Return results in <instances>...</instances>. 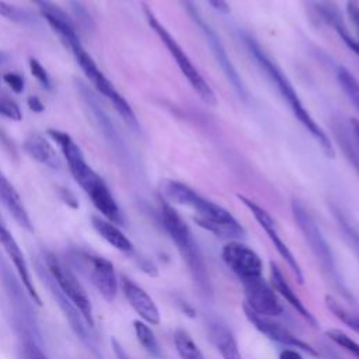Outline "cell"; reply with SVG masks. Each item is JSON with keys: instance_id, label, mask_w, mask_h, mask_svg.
<instances>
[{"instance_id": "cell-41", "label": "cell", "mask_w": 359, "mask_h": 359, "mask_svg": "<svg viewBox=\"0 0 359 359\" xmlns=\"http://www.w3.org/2000/svg\"><path fill=\"white\" fill-rule=\"evenodd\" d=\"M279 359H304V358L302 356L300 351L292 349V348H285L283 351H280Z\"/></svg>"}, {"instance_id": "cell-23", "label": "cell", "mask_w": 359, "mask_h": 359, "mask_svg": "<svg viewBox=\"0 0 359 359\" xmlns=\"http://www.w3.org/2000/svg\"><path fill=\"white\" fill-rule=\"evenodd\" d=\"M317 10H318L321 18L325 20L330 25H332V28L335 29L338 36L344 41V43L359 57V39H356L351 35L349 29L346 28L344 20H342V15H341V11L338 10V7L334 3L325 0V1L317 3Z\"/></svg>"}, {"instance_id": "cell-21", "label": "cell", "mask_w": 359, "mask_h": 359, "mask_svg": "<svg viewBox=\"0 0 359 359\" xmlns=\"http://www.w3.org/2000/svg\"><path fill=\"white\" fill-rule=\"evenodd\" d=\"M0 202L4 205V208L11 213L14 220L21 227H24L28 231L34 230L32 222L29 219V215L25 209V205L20 194L17 192L14 185L8 181V178L3 174L1 170H0Z\"/></svg>"}, {"instance_id": "cell-35", "label": "cell", "mask_w": 359, "mask_h": 359, "mask_svg": "<svg viewBox=\"0 0 359 359\" xmlns=\"http://www.w3.org/2000/svg\"><path fill=\"white\" fill-rule=\"evenodd\" d=\"M3 81L15 93L21 94L24 91V77L20 73L8 72L3 76Z\"/></svg>"}, {"instance_id": "cell-18", "label": "cell", "mask_w": 359, "mask_h": 359, "mask_svg": "<svg viewBox=\"0 0 359 359\" xmlns=\"http://www.w3.org/2000/svg\"><path fill=\"white\" fill-rule=\"evenodd\" d=\"M121 287H122L123 296L128 300L129 306L139 314L142 321H144L150 325L160 324L161 317H160L158 307L156 306L154 300L150 297V294L142 286H139L130 278L122 276Z\"/></svg>"}, {"instance_id": "cell-1", "label": "cell", "mask_w": 359, "mask_h": 359, "mask_svg": "<svg viewBox=\"0 0 359 359\" xmlns=\"http://www.w3.org/2000/svg\"><path fill=\"white\" fill-rule=\"evenodd\" d=\"M161 198L171 205H181L194 212L198 226L216 237L226 240H240L245 236L240 222L223 206L199 194L196 189L177 180H164L160 185Z\"/></svg>"}, {"instance_id": "cell-43", "label": "cell", "mask_w": 359, "mask_h": 359, "mask_svg": "<svg viewBox=\"0 0 359 359\" xmlns=\"http://www.w3.org/2000/svg\"><path fill=\"white\" fill-rule=\"evenodd\" d=\"M7 62V53L0 50V65H4Z\"/></svg>"}, {"instance_id": "cell-25", "label": "cell", "mask_w": 359, "mask_h": 359, "mask_svg": "<svg viewBox=\"0 0 359 359\" xmlns=\"http://www.w3.org/2000/svg\"><path fill=\"white\" fill-rule=\"evenodd\" d=\"M174 346L181 359H205L202 351L199 349L198 344L189 335V332L184 328H178L174 331L172 335Z\"/></svg>"}, {"instance_id": "cell-7", "label": "cell", "mask_w": 359, "mask_h": 359, "mask_svg": "<svg viewBox=\"0 0 359 359\" xmlns=\"http://www.w3.org/2000/svg\"><path fill=\"white\" fill-rule=\"evenodd\" d=\"M143 13L146 17V21L151 31L158 36L161 43L165 46L174 62L177 63L178 69L181 70L182 76L187 79L189 86L194 88V91L199 95V98L206 102L208 105H216L217 98L213 91V88L209 86V83L205 80V77L201 74L198 67L194 65L191 57L187 55V52L181 48V45L177 42V39L170 34V31L161 24V21L156 17L153 10L143 6Z\"/></svg>"}, {"instance_id": "cell-15", "label": "cell", "mask_w": 359, "mask_h": 359, "mask_svg": "<svg viewBox=\"0 0 359 359\" xmlns=\"http://www.w3.org/2000/svg\"><path fill=\"white\" fill-rule=\"evenodd\" d=\"M244 289V306L254 313L265 317H278L283 313V306L276 292L262 276L241 280Z\"/></svg>"}, {"instance_id": "cell-30", "label": "cell", "mask_w": 359, "mask_h": 359, "mask_svg": "<svg viewBox=\"0 0 359 359\" xmlns=\"http://www.w3.org/2000/svg\"><path fill=\"white\" fill-rule=\"evenodd\" d=\"M0 15L4 17L6 20L20 24V25H32L35 22L34 17L24 8L10 4L4 0H0Z\"/></svg>"}, {"instance_id": "cell-11", "label": "cell", "mask_w": 359, "mask_h": 359, "mask_svg": "<svg viewBox=\"0 0 359 359\" xmlns=\"http://www.w3.org/2000/svg\"><path fill=\"white\" fill-rule=\"evenodd\" d=\"M184 4L191 15V18L195 21V24L199 27L206 43L209 45L217 65L220 66L222 72L224 73V76L227 77V80L230 81V84L233 86L234 91L238 94V97L245 98L247 97V90L245 86L243 83V79L240 77L237 69L234 67V65L231 63V59L227 55V50L224 49L220 38L217 36V34L215 32V29L206 22V20L203 18V15L201 14V11L196 8V6L192 3V0H184Z\"/></svg>"}, {"instance_id": "cell-36", "label": "cell", "mask_w": 359, "mask_h": 359, "mask_svg": "<svg viewBox=\"0 0 359 359\" xmlns=\"http://www.w3.org/2000/svg\"><path fill=\"white\" fill-rule=\"evenodd\" d=\"M22 342H24V355L27 359H48L43 351L41 349V344L31 339H25Z\"/></svg>"}, {"instance_id": "cell-28", "label": "cell", "mask_w": 359, "mask_h": 359, "mask_svg": "<svg viewBox=\"0 0 359 359\" xmlns=\"http://www.w3.org/2000/svg\"><path fill=\"white\" fill-rule=\"evenodd\" d=\"M334 216L338 222V226H339L341 231L345 234V238H346L348 244L351 245V248L353 250V252L356 254L358 261H359V227L339 208H334Z\"/></svg>"}, {"instance_id": "cell-40", "label": "cell", "mask_w": 359, "mask_h": 359, "mask_svg": "<svg viewBox=\"0 0 359 359\" xmlns=\"http://www.w3.org/2000/svg\"><path fill=\"white\" fill-rule=\"evenodd\" d=\"M216 11L219 13H223V14H227L230 11V6L226 0H206Z\"/></svg>"}, {"instance_id": "cell-5", "label": "cell", "mask_w": 359, "mask_h": 359, "mask_svg": "<svg viewBox=\"0 0 359 359\" xmlns=\"http://www.w3.org/2000/svg\"><path fill=\"white\" fill-rule=\"evenodd\" d=\"M292 213L309 248L316 257L318 265L321 266L323 273L332 283L334 289H337L345 299L352 300V296L348 287L345 286L341 271L338 269L332 250L311 213L307 210L304 203L296 198L292 201Z\"/></svg>"}, {"instance_id": "cell-34", "label": "cell", "mask_w": 359, "mask_h": 359, "mask_svg": "<svg viewBox=\"0 0 359 359\" xmlns=\"http://www.w3.org/2000/svg\"><path fill=\"white\" fill-rule=\"evenodd\" d=\"M0 115L13 121H21L22 118L18 104L8 97H0Z\"/></svg>"}, {"instance_id": "cell-29", "label": "cell", "mask_w": 359, "mask_h": 359, "mask_svg": "<svg viewBox=\"0 0 359 359\" xmlns=\"http://www.w3.org/2000/svg\"><path fill=\"white\" fill-rule=\"evenodd\" d=\"M337 81L346 98L359 111V80L344 66L337 67Z\"/></svg>"}, {"instance_id": "cell-32", "label": "cell", "mask_w": 359, "mask_h": 359, "mask_svg": "<svg viewBox=\"0 0 359 359\" xmlns=\"http://www.w3.org/2000/svg\"><path fill=\"white\" fill-rule=\"evenodd\" d=\"M28 66H29V72H31V74H32V76L39 81V84H41L43 88L50 90V87H52L50 77H49V74H48L46 69L41 65V62H39L38 59H35V57H29V60H28Z\"/></svg>"}, {"instance_id": "cell-2", "label": "cell", "mask_w": 359, "mask_h": 359, "mask_svg": "<svg viewBox=\"0 0 359 359\" xmlns=\"http://www.w3.org/2000/svg\"><path fill=\"white\" fill-rule=\"evenodd\" d=\"M241 39H243L248 53L254 57L255 63L261 67V70L268 76V79L272 81V84L278 88L282 100L287 104L293 116L299 121V123L304 128V130L314 139V142L320 146L323 153L327 157H334L335 150H334L331 139L323 130V128L316 122V119L311 116V114L307 111V108L304 107L293 83L289 80L286 73L265 52V49L261 46V43L252 35L243 32Z\"/></svg>"}, {"instance_id": "cell-44", "label": "cell", "mask_w": 359, "mask_h": 359, "mask_svg": "<svg viewBox=\"0 0 359 359\" xmlns=\"http://www.w3.org/2000/svg\"><path fill=\"white\" fill-rule=\"evenodd\" d=\"M0 81H1V77H0Z\"/></svg>"}, {"instance_id": "cell-22", "label": "cell", "mask_w": 359, "mask_h": 359, "mask_svg": "<svg viewBox=\"0 0 359 359\" xmlns=\"http://www.w3.org/2000/svg\"><path fill=\"white\" fill-rule=\"evenodd\" d=\"M208 334L222 359H243L238 344L227 325L219 321H212L208 325Z\"/></svg>"}, {"instance_id": "cell-16", "label": "cell", "mask_w": 359, "mask_h": 359, "mask_svg": "<svg viewBox=\"0 0 359 359\" xmlns=\"http://www.w3.org/2000/svg\"><path fill=\"white\" fill-rule=\"evenodd\" d=\"M243 310H244V314H245L247 320L250 321V324L257 331H259L262 335H265L268 339H271L273 342H278L283 346H289V348H294L297 351L306 352L311 356H318V352L310 344L300 339L297 335H294L285 325L273 321L272 317L259 316V314L254 313L252 310H250L245 306H243Z\"/></svg>"}, {"instance_id": "cell-33", "label": "cell", "mask_w": 359, "mask_h": 359, "mask_svg": "<svg viewBox=\"0 0 359 359\" xmlns=\"http://www.w3.org/2000/svg\"><path fill=\"white\" fill-rule=\"evenodd\" d=\"M34 4H36L41 10V14H50V15H55L60 20H65V21H73L65 10H62L56 3H53L52 0H31Z\"/></svg>"}, {"instance_id": "cell-37", "label": "cell", "mask_w": 359, "mask_h": 359, "mask_svg": "<svg viewBox=\"0 0 359 359\" xmlns=\"http://www.w3.org/2000/svg\"><path fill=\"white\" fill-rule=\"evenodd\" d=\"M72 4H73V10H74V17H76L79 25L83 27L84 29H90L93 20H91V15L88 14V11L77 1H73Z\"/></svg>"}, {"instance_id": "cell-19", "label": "cell", "mask_w": 359, "mask_h": 359, "mask_svg": "<svg viewBox=\"0 0 359 359\" xmlns=\"http://www.w3.org/2000/svg\"><path fill=\"white\" fill-rule=\"evenodd\" d=\"M271 286L273 287V290L276 292V294H279L286 303H289L296 311L297 314L306 320L311 327H317V320L316 317L311 314V311L304 306V303L302 302V299L296 294V292L293 290V287L290 286V283L286 280L285 275L282 273V271L279 269V266L275 262H271Z\"/></svg>"}, {"instance_id": "cell-9", "label": "cell", "mask_w": 359, "mask_h": 359, "mask_svg": "<svg viewBox=\"0 0 359 359\" xmlns=\"http://www.w3.org/2000/svg\"><path fill=\"white\" fill-rule=\"evenodd\" d=\"M42 261L48 268L50 276L59 286V289L72 300V303L79 309V311L84 317L86 323L94 330V316H93L91 302L84 287L73 273V271L62 259H59L53 252H49V251L43 252Z\"/></svg>"}, {"instance_id": "cell-26", "label": "cell", "mask_w": 359, "mask_h": 359, "mask_svg": "<svg viewBox=\"0 0 359 359\" xmlns=\"http://www.w3.org/2000/svg\"><path fill=\"white\" fill-rule=\"evenodd\" d=\"M133 330H135V335L137 342L142 345V348L153 358L160 359L163 356L161 352V346L153 332V330L149 327L147 323L136 320L133 321Z\"/></svg>"}, {"instance_id": "cell-31", "label": "cell", "mask_w": 359, "mask_h": 359, "mask_svg": "<svg viewBox=\"0 0 359 359\" xmlns=\"http://www.w3.org/2000/svg\"><path fill=\"white\" fill-rule=\"evenodd\" d=\"M325 335L328 337L330 341H332L335 345H338L339 348H342L344 351H346L349 355L355 356L356 359H359V344L352 339L349 335H346L345 332H342L341 330H328L325 332Z\"/></svg>"}, {"instance_id": "cell-3", "label": "cell", "mask_w": 359, "mask_h": 359, "mask_svg": "<svg viewBox=\"0 0 359 359\" xmlns=\"http://www.w3.org/2000/svg\"><path fill=\"white\" fill-rule=\"evenodd\" d=\"M46 22L49 27L56 32V35L60 38V41L66 45V48L70 49L73 56L76 57L77 65L86 74V77L90 80V83L95 87V90L102 94L105 98L109 100V102L114 105L115 111L121 115V118L135 130H139V122L136 118V114L133 112L130 104L125 100V97L115 88V86L111 83V80L101 72V69L97 66L94 59L87 53L84 49L77 31L76 25L72 22L62 21L55 17H48Z\"/></svg>"}, {"instance_id": "cell-27", "label": "cell", "mask_w": 359, "mask_h": 359, "mask_svg": "<svg viewBox=\"0 0 359 359\" xmlns=\"http://www.w3.org/2000/svg\"><path fill=\"white\" fill-rule=\"evenodd\" d=\"M325 307L334 317H337L341 323H344L348 328L355 331L359 335V314L344 306L338 299L331 294L325 296Z\"/></svg>"}, {"instance_id": "cell-12", "label": "cell", "mask_w": 359, "mask_h": 359, "mask_svg": "<svg viewBox=\"0 0 359 359\" xmlns=\"http://www.w3.org/2000/svg\"><path fill=\"white\" fill-rule=\"evenodd\" d=\"M238 201L250 210V213L255 217L257 223L261 226V229L266 233L268 238L271 240L272 245L275 247V250L278 251V254L280 255V258L286 262V265L289 266L290 272L293 273V276L296 278V280L299 283H303L304 280V276H303V271H302V266L300 264L297 262V258L293 255V252L290 251V248L287 247V244L283 241L280 233H279V229H278V224L275 222V219L271 216V213L264 209L261 205H258L255 201L247 198L245 195H241L238 194L237 195Z\"/></svg>"}, {"instance_id": "cell-4", "label": "cell", "mask_w": 359, "mask_h": 359, "mask_svg": "<svg viewBox=\"0 0 359 359\" xmlns=\"http://www.w3.org/2000/svg\"><path fill=\"white\" fill-rule=\"evenodd\" d=\"M160 216L163 226L185 262L192 280L202 293H210V279L206 264L192 230L174 206L163 198L160 199Z\"/></svg>"}, {"instance_id": "cell-6", "label": "cell", "mask_w": 359, "mask_h": 359, "mask_svg": "<svg viewBox=\"0 0 359 359\" xmlns=\"http://www.w3.org/2000/svg\"><path fill=\"white\" fill-rule=\"evenodd\" d=\"M0 283L10 304L11 320L14 328L21 335L22 341L31 339L41 344V328L35 316L34 302L29 297L27 289L24 287L20 276L13 271L0 254Z\"/></svg>"}, {"instance_id": "cell-42", "label": "cell", "mask_w": 359, "mask_h": 359, "mask_svg": "<svg viewBox=\"0 0 359 359\" xmlns=\"http://www.w3.org/2000/svg\"><path fill=\"white\" fill-rule=\"evenodd\" d=\"M349 125H351V130H352L353 137H355V140L358 143V147H359V119H355V118L351 119Z\"/></svg>"}, {"instance_id": "cell-38", "label": "cell", "mask_w": 359, "mask_h": 359, "mask_svg": "<svg viewBox=\"0 0 359 359\" xmlns=\"http://www.w3.org/2000/svg\"><path fill=\"white\" fill-rule=\"evenodd\" d=\"M346 14L348 18L355 28V32L358 34L359 38V3L356 0H348L346 3Z\"/></svg>"}, {"instance_id": "cell-14", "label": "cell", "mask_w": 359, "mask_h": 359, "mask_svg": "<svg viewBox=\"0 0 359 359\" xmlns=\"http://www.w3.org/2000/svg\"><path fill=\"white\" fill-rule=\"evenodd\" d=\"M222 258L240 280L262 276L264 264L261 257L240 240L227 241L222 248Z\"/></svg>"}, {"instance_id": "cell-8", "label": "cell", "mask_w": 359, "mask_h": 359, "mask_svg": "<svg viewBox=\"0 0 359 359\" xmlns=\"http://www.w3.org/2000/svg\"><path fill=\"white\" fill-rule=\"evenodd\" d=\"M35 268H36V273L42 279L43 285H46V287L49 289L52 297L56 300V303H57L60 311L63 313L65 318L67 320L72 331L87 346V349H90L94 355L98 356L100 355V349H98V345H97V338L94 335V330L86 323L84 317L81 316L79 309L72 303V300L59 289V286L56 285V282L50 276L48 268L45 266V264H43V261L41 258L36 259Z\"/></svg>"}, {"instance_id": "cell-13", "label": "cell", "mask_w": 359, "mask_h": 359, "mask_svg": "<svg viewBox=\"0 0 359 359\" xmlns=\"http://www.w3.org/2000/svg\"><path fill=\"white\" fill-rule=\"evenodd\" d=\"M72 258L76 264L80 262V266L83 268V271H86L93 285L97 287L98 293L107 302H112L118 292V278L112 262L101 255H94L83 251L74 252Z\"/></svg>"}, {"instance_id": "cell-24", "label": "cell", "mask_w": 359, "mask_h": 359, "mask_svg": "<svg viewBox=\"0 0 359 359\" xmlns=\"http://www.w3.org/2000/svg\"><path fill=\"white\" fill-rule=\"evenodd\" d=\"M91 224L94 230L114 248H116L121 252L130 254L133 252V244L132 241L123 234V231L112 222L100 217V216H93L91 217Z\"/></svg>"}, {"instance_id": "cell-17", "label": "cell", "mask_w": 359, "mask_h": 359, "mask_svg": "<svg viewBox=\"0 0 359 359\" xmlns=\"http://www.w3.org/2000/svg\"><path fill=\"white\" fill-rule=\"evenodd\" d=\"M0 245L4 250V252L8 255V258L11 259V262L14 265V269H15L17 275L20 276V279H21L24 287L27 289L29 297L32 299V302L36 306H42V300H41V297H39V294H38V292L34 286V280L31 278L29 268L27 265L25 257H24L18 243L15 241V238L13 237L10 230L7 229L1 213H0Z\"/></svg>"}, {"instance_id": "cell-10", "label": "cell", "mask_w": 359, "mask_h": 359, "mask_svg": "<svg viewBox=\"0 0 359 359\" xmlns=\"http://www.w3.org/2000/svg\"><path fill=\"white\" fill-rule=\"evenodd\" d=\"M48 135L59 146V149L69 165L72 177L83 188V191L87 195L90 192H93L97 187H100L101 184L105 182L102 180V177L98 175L87 164L81 149L77 146V143L72 139V136L69 133L57 130V129H49Z\"/></svg>"}, {"instance_id": "cell-39", "label": "cell", "mask_w": 359, "mask_h": 359, "mask_svg": "<svg viewBox=\"0 0 359 359\" xmlns=\"http://www.w3.org/2000/svg\"><path fill=\"white\" fill-rule=\"evenodd\" d=\"M27 105H28L29 109L34 111V112H42V111L45 109L43 102H42L41 98L36 97V95H29V97L27 98Z\"/></svg>"}, {"instance_id": "cell-20", "label": "cell", "mask_w": 359, "mask_h": 359, "mask_svg": "<svg viewBox=\"0 0 359 359\" xmlns=\"http://www.w3.org/2000/svg\"><path fill=\"white\" fill-rule=\"evenodd\" d=\"M22 149L31 158L52 170H59L62 165L60 157L53 144L38 132H32L25 137Z\"/></svg>"}]
</instances>
